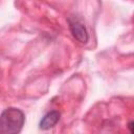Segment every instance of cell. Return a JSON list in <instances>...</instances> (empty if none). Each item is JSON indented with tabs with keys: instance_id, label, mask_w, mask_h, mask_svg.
<instances>
[{
	"instance_id": "1",
	"label": "cell",
	"mask_w": 134,
	"mask_h": 134,
	"mask_svg": "<svg viewBox=\"0 0 134 134\" xmlns=\"http://www.w3.org/2000/svg\"><path fill=\"white\" fill-rule=\"evenodd\" d=\"M25 121L24 113L14 107L6 108L0 115V134H17Z\"/></svg>"
},
{
	"instance_id": "4",
	"label": "cell",
	"mask_w": 134,
	"mask_h": 134,
	"mask_svg": "<svg viewBox=\"0 0 134 134\" xmlns=\"http://www.w3.org/2000/svg\"><path fill=\"white\" fill-rule=\"evenodd\" d=\"M128 127H129V129H130V132L133 133V121H130L129 125H128Z\"/></svg>"
},
{
	"instance_id": "3",
	"label": "cell",
	"mask_w": 134,
	"mask_h": 134,
	"mask_svg": "<svg viewBox=\"0 0 134 134\" xmlns=\"http://www.w3.org/2000/svg\"><path fill=\"white\" fill-rule=\"evenodd\" d=\"M60 116H61V114H60L59 111H55V110L49 111L48 113H46L42 117V119H41V121L39 124V128L41 130H49V129H51L52 127H54L58 124V121L60 120Z\"/></svg>"
},
{
	"instance_id": "2",
	"label": "cell",
	"mask_w": 134,
	"mask_h": 134,
	"mask_svg": "<svg viewBox=\"0 0 134 134\" xmlns=\"http://www.w3.org/2000/svg\"><path fill=\"white\" fill-rule=\"evenodd\" d=\"M67 21H68L69 29H70L72 36L80 43L86 44L89 40V36H88V31L86 29V26L84 25L82 20L80 18H77L76 16H70V17H68Z\"/></svg>"
}]
</instances>
